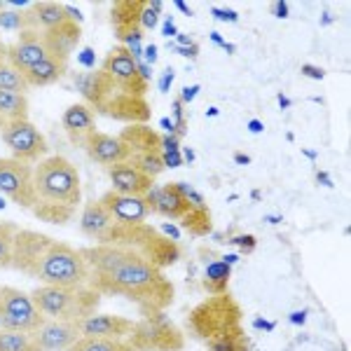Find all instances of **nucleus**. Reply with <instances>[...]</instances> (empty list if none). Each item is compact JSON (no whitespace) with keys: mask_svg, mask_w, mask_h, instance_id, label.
<instances>
[{"mask_svg":"<svg viewBox=\"0 0 351 351\" xmlns=\"http://www.w3.org/2000/svg\"><path fill=\"white\" fill-rule=\"evenodd\" d=\"M211 40H213V43H218V45H220V47H225V45H228V43H225V40H223V38H220V36H218V33H211Z\"/></svg>","mask_w":351,"mask_h":351,"instance_id":"6e6d98bb","label":"nucleus"},{"mask_svg":"<svg viewBox=\"0 0 351 351\" xmlns=\"http://www.w3.org/2000/svg\"><path fill=\"white\" fill-rule=\"evenodd\" d=\"M71 80L80 92L84 104L96 115L110 117L122 124H148L152 117V108L145 96H136L117 84L106 71H80L71 73Z\"/></svg>","mask_w":351,"mask_h":351,"instance_id":"20e7f679","label":"nucleus"},{"mask_svg":"<svg viewBox=\"0 0 351 351\" xmlns=\"http://www.w3.org/2000/svg\"><path fill=\"white\" fill-rule=\"evenodd\" d=\"M12 269L40 281L43 286H87L89 281L80 248L26 228L16 232Z\"/></svg>","mask_w":351,"mask_h":351,"instance_id":"f03ea898","label":"nucleus"},{"mask_svg":"<svg viewBox=\"0 0 351 351\" xmlns=\"http://www.w3.org/2000/svg\"><path fill=\"white\" fill-rule=\"evenodd\" d=\"M271 12H274V16H279V19H286V16H288V3H284V0H279V3H271Z\"/></svg>","mask_w":351,"mask_h":351,"instance_id":"c03bdc74","label":"nucleus"},{"mask_svg":"<svg viewBox=\"0 0 351 351\" xmlns=\"http://www.w3.org/2000/svg\"><path fill=\"white\" fill-rule=\"evenodd\" d=\"M47 324V316L33 304L31 293L14 286H0V328L14 332H36Z\"/></svg>","mask_w":351,"mask_h":351,"instance_id":"9d476101","label":"nucleus"},{"mask_svg":"<svg viewBox=\"0 0 351 351\" xmlns=\"http://www.w3.org/2000/svg\"><path fill=\"white\" fill-rule=\"evenodd\" d=\"M47 59L43 45V31H21L14 43L8 45V64L24 75L28 68Z\"/></svg>","mask_w":351,"mask_h":351,"instance_id":"dca6fc26","label":"nucleus"},{"mask_svg":"<svg viewBox=\"0 0 351 351\" xmlns=\"http://www.w3.org/2000/svg\"><path fill=\"white\" fill-rule=\"evenodd\" d=\"M213 16L220 21H230V24H234V21H239V14L234 12V10H223V8H213L211 10Z\"/></svg>","mask_w":351,"mask_h":351,"instance_id":"ea45409f","label":"nucleus"},{"mask_svg":"<svg viewBox=\"0 0 351 351\" xmlns=\"http://www.w3.org/2000/svg\"><path fill=\"white\" fill-rule=\"evenodd\" d=\"M180 228L185 232H190L192 237H206L211 234L213 223H211V213L206 206H192L183 218H180Z\"/></svg>","mask_w":351,"mask_h":351,"instance_id":"c756f323","label":"nucleus"},{"mask_svg":"<svg viewBox=\"0 0 351 351\" xmlns=\"http://www.w3.org/2000/svg\"><path fill=\"white\" fill-rule=\"evenodd\" d=\"M99 243L104 246H122L129 251H136L138 256H143L148 263L155 267H171L178 263L180 258V246L176 239H169L167 234H162L160 230H155L152 225H120L115 223L110 228L108 234L104 237Z\"/></svg>","mask_w":351,"mask_h":351,"instance_id":"39448f33","label":"nucleus"},{"mask_svg":"<svg viewBox=\"0 0 351 351\" xmlns=\"http://www.w3.org/2000/svg\"><path fill=\"white\" fill-rule=\"evenodd\" d=\"M192 43H195V40H192L190 36H178V43H176V45H180V47H188V45H192Z\"/></svg>","mask_w":351,"mask_h":351,"instance_id":"603ef678","label":"nucleus"},{"mask_svg":"<svg viewBox=\"0 0 351 351\" xmlns=\"http://www.w3.org/2000/svg\"><path fill=\"white\" fill-rule=\"evenodd\" d=\"M171 49H173L176 54L185 56V59H197V56H199V45H197V43L188 45V47H180V45H171Z\"/></svg>","mask_w":351,"mask_h":351,"instance_id":"58836bf2","label":"nucleus"},{"mask_svg":"<svg viewBox=\"0 0 351 351\" xmlns=\"http://www.w3.org/2000/svg\"><path fill=\"white\" fill-rule=\"evenodd\" d=\"M230 241L234 243V246H239L241 251L246 253V256H248V253L256 251V243H258L253 234H241V237H234V239H230Z\"/></svg>","mask_w":351,"mask_h":351,"instance_id":"e433bc0d","label":"nucleus"},{"mask_svg":"<svg viewBox=\"0 0 351 351\" xmlns=\"http://www.w3.org/2000/svg\"><path fill=\"white\" fill-rule=\"evenodd\" d=\"M162 160H164V167H180V164H183V155H180V150L162 152Z\"/></svg>","mask_w":351,"mask_h":351,"instance_id":"79ce46f5","label":"nucleus"},{"mask_svg":"<svg viewBox=\"0 0 351 351\" xmlns=\"http://www.w3.org/2000/svg\"><path fill=\"white\" fill-rule=\"evenodd\" d=\"M300 73H302L304 77H309V80H324V77H326L324 68L311 66V64H302V66H300Z\"/></svg>","mask_w":351,"mask_h":351,"instance_id":"4c0bfd02","label":"nucleus"},{"mask_svg":"<svg viewBox=\"0 0 351 351\" xmlns=\"http://www.w3.org/2000/svg\"><path fill=\"white\" fill-rule=\"evenodd\" d=\"M0 138L3 143L8 145L10 150V157L19 162H43L49 152V143L45 138V134L40 129L36 127L31 120H21V122H14L10 127H5L0 132Z\"/></svg>","mask_w":351,"mask_h":351,"instance_id":"f8f14e48","label":"nucleus"},{"mask_svg":"<svg viewBox=\"0 0 351 351\" xmlns=\"http://www.w3.org/2000/svg\"><path fill=\"white\" fill-rule=\"evenodd\" d=\"M0 351H40L31 332H14L0 328Z\"/></svg>","mask_w":351,"mask_h":351,"instance_id":"2f4dec72","label":"nucleus"},{"mask_svg":"<svg viewBox=\"0 0 351 351\" xmlns=\"http://www.w3.org/2000/svg\"><path fill=\"white\" fill-rule=\"evenodd\" d=\"M234 162H237V164H248V162H251V157H248V155H241V152H234Z\"/></svg>","mask_w":351,"mask_h":351,"instance_id":"864d4df0","label":"nucleus"},{"mask_svg":"<svg viewBox=\"0 0 351 351\" xmlns=\"http://www.w3.org/2000/svg\"><path fill=\"white\" fill-rule=\"evenodd\" d=\"M183 157L188 162H192V160H195V152H192V150H183Z\"/></svg>","mask_w":351,"mask_h":351,"instance_id":"4d7b16f0","label":"nucleus"},{"mask_svg":"<svg viewBox=\"0 0 351 351\" xmlns=\"http://www.w3.org/2000/svg\"><path fill=\"white\" fill-rule=\"evenodd\" d=\"M31 300L49 321H80L99 311L101 293L89 286H38Z\"/></svg>","mask_w":351,"mask_h":351,"instance_id":"423d86ee","label":"nucleus"},{"mask_svg":"<svg viewBox=\"0 0 351 351\" xmlns=\"http://www.w3.org/2000/svg\"><path fill=\"white\" fill-rule=\"evenodd\" d=\"M206 347L208 351H248V337L243 335V328H241V330L232 332V335L213 339Z\"/></svg>","mask_w":351,"mask_h":351,"instance_id":"f704fd0d","label":"nucleus"},{"mask_svg":"<svg viewBox=\"0 0 351 351\" xmlns=\"http://www.w3.org/2000/svg\"><path fill=\"white\" fill-rule=\"evenodd\" d=\"M0 28L5 31H40L36 24V16L31 14V8L26 10H12V8H5L0 3Z\"/></svg>","mask_w":351,"mask_h":351,"instance_id":"c85d7f7f","label":"nucleus"},{"mask_svg":"<svg viewBox=\"0 0 351 351\" xmlns=\"http://www.w3.org/2000/svg\"><path fill=\"white\" fill-rule=\"evenodd\" d=\"M143 52H145V64H148V66L155 64V61H157V45L150 43L148 47L143 49Z\"/></svg>","mask_w":351,"mask_h":351,"instance_id":"49530a36","label":"nucleus"},{"mask_svg":"<svg viewBox=\"0 0 351 351\" xmlns=\"http://www.w3.org/2000/svg\"><path fill=\"white\" fill-rule=\"evenodd\" d=\"M101 71L108 73L112 80L117 84H122L127 92H132L136 96H148L150 82H145L143 77H141L138 64H136L132 52H129L127 47H122V45H115V47L106 54V59L101 61Z\"/></svg>","mask_w":351,"mask_h":351,"instance_id":"4468645a","label":"nucleus"},{"mask_svg":"<svg viewBox=\"0 0 351 351\" xmlns=\"http://www.w3.org/2000/svg\"><path fill=\"white\" fill-rule=\"evenodd\" d=\"M80 337V324H73V321L47 319V324L33 332V339H36L40 351H68Z\"/></svg>","mask_w":351,"mask_h":351,"instance_id":"6ab92c4d","label":"nucleus"},{"mask_svg":"<svg viewBox=\"0 0 351 351\" xmlns=\"http://www.w3.org/2000/svg\"><path fill=\"white\" fill-rule=\"evenodd\" d=\"M162 31H164V36H167V38L176 36V26H173V19H171V16H169V19H167V24H164Z\"/></svg>","mask_w":351,"mask_h":351,"instance_id":"de8ad7c7","label":"nucleus"},{"mask_svg":"<svg viewBox=\"0 0 351 351\" xmlns=\"http://www.w3.org/2000/svg\"><path fill=\"white\" fill-rule=\"evenodd\" d=\"M66 71H68L66 61H56L52 56H47V59L40 61V64L28 68L24 73V77H26L28 87H47V84L59 82L61 77L66 75Z\"/></svg>","mask_w":351,"mask_h":351,"instance_id":"393cba45","label":"nucleus"},{"mask_svg":"<svg viewBox=\"0 0 351 351\" xmlns=\"http://www.w3.org/2000/svg\"><path fill=\"white\" fill-rule=\"evenodd\" d=\"M248 129H251L253 134H260V132H263V122H260V120H251Z\"/></svg>","mask_w":351,"mask_h":351,"instance_id":"8fccbe9b","label":"nucleus"},{"mask_svg":"<svg viewBox=\"0 0 351 351\" xmlns=\"http://www.w3.org/2000/svg\"><path fill=\"white\" fill-rule=\"evenodd\" d=\"M31 14L36 16V24L40 31L54 28L64 21H71L68 16V5L66 3H52V0H40V3H31Z\"/></svg>","mask_w":351,"mask_h":351,"instance_id":"a878e982","label":"nucleus"},{"mask_svg":"<svg viewBox=\"0 0 351 351\" xmlns=\"http://www.w3.org/2000/svg\"><path fill=\"white\" fill-rule=\"evenodd\" d=\"M173 77H176V71L171 66L167 68V71L162 73V77H160V92L162 94H167L169 89H171V82H173Z\"/></svg>","mask_w":351,"mask_h":351,"instance_id":"a19ab883","label":"nucleus"},{"mask_svg":"<svg viewBox=\"0 0 351 351\" xmlns=\"http://www.w3.org/2000/svg\"><path fill=\"white\" fill-rule=\"evenodd\" d=\"M148 0H117L110 8V26L115 31L117 40L122 47H127L136 61H141L143 56V26H141V14L145 10Z\"/></svg>","mask_w":351,"mask_h":351,"instance_id":"9b49d317","label":"nucleus"},{"mask_svg":"<svg viewBox=\"0 0 351 351\" xmlns=\"http://www.w3.org/2000/svg\"><path fill=\"white\" fill-rule=\"evenodd\" d=\"M230 274H232V265L228 260H216L211 263L204 271V288L211 295H223L228 293V284H230Z\"/></svg>","mask_w":351,"mask_h":351,"instance_id":"cd10ccee","label":"nucleus"},{"mask_svg":"<svg viewBox=\"0 0 351 351\" xmlns=\"http://www.w3.org/2000/svg\"><path fill=\"white\" fill-rule=\"evenodd\" d=\"M148 5H150L152 10H155L157 14H162V10H164V3H162V0H148Z\"/></svg>","mask_w":351,"mask_h":351,"instance_id":"09e8293b","label":"nucleus"},{"mask_svg":"<svg viewBox=\"0 0 351 351\" xmlns=\"http://www.w3.org/2000/svg\"><path fill=\"white\" fill-rule=\"evenodd\" d=\"M157 21H160V14L145 3V10H143V14H141V26H143V31H152V28L157 26Z\"/></svg>","mask_w":351,"mask_h":351,"instance_id":"c9c22d12","label":"nucleus"},{"mask_svg":"<svg viewBox=\"0 0 351 351\" xmlns=\"http://www.w3.org/2000/svg\"><path fill=\"white\" fill-rule=\"evenodd\" d=\"M176 8H178V10H183V12H188V14H192V10L188 8V5L183 3V0H176Z\"/></svg>","mask_w":351,"mask_h":351,"instance_id":"5fc2aeb1","label":"nucleus"},{"mask_svg":"<svg viewBox=\"0 0 351 351\" xmlns=\"http://www.w3.org/2000/svg\"><path fill=\"white\" fill-rule=\"evenodd\" d=\"M80 256L87 263V286L104 295H120L132 300L143 311H164L173 304V284L164 276L160 267L148 263L136 251L122 246H94L80 248Z\"/></svg>","mask_w":351,"mask_h":351,"instance_id":"f257e3e1","label":"nucleus"},{"mask_svg":"<svg viewBox=\"0 0 351 351\" xmlns=\"http://www.w3.org/2000/svg\"><path fill=\"white\" fill-rule=\"evenodd\" d=\"M28 82L26 77L21 75L16 68H12L5 61V64H0V92H10V94H21L26 96L28 94Z\"/></svg>","mask_w":351,"mask_h":351,"instance_id":"473e14b6","label":"nucleus"},{"mask_svg":"<svg viewBox=\"0 0 351 351\" xmlns=\"http://www.w3.org/2000/svg\"><path fill=\"white\" fill-rule=\"evenodd\" d=\"M199 89H202L199 84H192V87H185L183 92H180L178 99L183 101V104H190V101H195V96L199 94Z\"/></svg>","mask_w":351,"mask_h":351,"instance_id":"37998d69","label":"nucleus"},{"mask_svg":"<svg viewBox=\"0 0 351 351\" xmlns=\"http://www.w3.org/2000/svg\"><path fill=\"white\" fill-rule=\"evenodd\" d=\"M145 202H148L150 216H162L169 220H180L185 213L192 208V202L188 199L183 190H180L178 183H164L160 188H152L148 195H145Z\"/></svg>","mask_w":351,"mask_h":351,"instance_id":"2eb2a0df","label":"nucleus"},{"mask_svg":"<svg viewBox=\"0 0 351 351\" xmlns=\"http://www.w3.org/2000/svg\"><path fill=\"white\" fill-rule=\"evenodd\" d=\"M33 216L52 225H66L73 220L82 204V180L75 164L61 155H47L33 167Z\"/></svg>","mask_w":351,"mask_h":351,"instance_id":"7ed1b4c3","label":"nucleus"},{"mask_svg":"<svg viewBox=\"0 0 351 351\" xmlns=\"http://www.w3.org/2000/svg\"><path fill=\"white\" fill-rule=\"evenodd\" d=\"M68 351H134L127 339L108 337H80Z\"/></svg>","mask_w":351,"mask_h":351,"instance_id":"7c9ffc66","label":"nucleus"},{"mask_svg":"<svg viewBox=\"0 0 351 351\" xmlns=\"http://www.w3.org/2000/svg\"><path fill=\"white\" fill-rule=\"evenodd\" d=\"M61 127H64V132L68 134L71 143L77 145V148H82L84 138H87L92 132H96V120H94L92 108H89L87 104L68 106L64 110V115H61Z\"/></svg>","mask_w":351,"mask_h":351,"instance_id":"5701e85b","label":"nucleus"},{"mask_svg":"<svg viewBox=\"0 0 351 351\" xmlns=\"http://www.w3.org/2000/svg\"><path fill=\"white\" fill-rule=\"evenodd\" d=\"M127 342L134 351H180L185 335L164 311H143Z\"/></svg>","mask_w":351,"mask_h":351,"instance_id":"6e6552de","label":"nucleus"},{"mask_svg":"<svg viewBox=\"0 0 351 351\" xmlns=\"http://www.w3.org/2000/svg\"><path fill=\"white\" fill-rule=\"evenodd\" d=\"M134 330V321L117 314H94L80 321L82 337H108V339H127Z\"/></svg>","mask_w":351,"mask_h":351,"instance_id":"412c9836","label":"nucleus"},{"mask_svg":"<svg viewBox=\"0 0 351 351\" xmlns=\"http://www.w3.org/2000/svg\"><path fill=\"white\" fill-rule=\"evenodd\" d=\"M80 40H82V24H75V21H64V24L43 31V45L47 56H52L56 61H66V64L71 61V56L77 49Z\"/></svg>","mask_w":351,"mask_h":351,"instance_id":"a211bd4d","label":"nucleus"},{"mask_svg":"<svg viewBox=\"0 0 351 351\" xmlns=\"http://www.w3.org/2000/svg\"><path fill=\"white\" fill-rule=\"evenodd\" d=\"M108 178L112 183V192H117V195L145 197L155 188V178L145 176L141 169H136L129 162H120L108 167Z\"/></svg>","mask_w":351,"mask_h":351,"instance_id":"aec40b11","label":"nucleus"},{"mask_svg":"<svg viewBox=\"0 0 351 351\" xmlns=\"http://www.w3.org/2000/svg\"><path fill=\"white\" fill-rule=\"evenodd\" d=\"M279 104H281V106H291V101H288L286 96H279Z\"/></svg>","mask_w":351,"mask_h":351,"instance_id":"13d9d810","label":"nucleus"},{"mask_svg":"<svg viewBox=\"0 0 351 351\" xmlns=\"http://www.w3.org/2000/svg\"><path fill=\"white\" fill-rule=\"evenodd\" d=\"M80 64L84 66V68H92L94 71V49H82V54H80Z\"/></svg>","mask_w":351,"mask_h":351,"instance_id":"a18cd8bd","label":"nucleus"},{"mask_svg":"<svg viewBox=\"0 0 351 351\" xmlns=\"http://www.w3.org/2000/svg\"><path fill=\"white\" fill-rule=\"evenodd\" d=\"M117 138L127 150V162L145 176L157 178L167 169L162 160V134H157L150 124H127Z\"/></svg>","mask_w":351,"mask_h":351,"instance_id":"1a4fd4ad","label":"nucleus"},{"mask_svg":"<svg viewBox=\"0 0 351 351\" xmlns=\"http://www.w3.org/2000/svg\"><path fill=\"white\" fill-rule=\"evenodd\" d=\"M112 225H115V218L106 211V206L101 204V199L84 204L82 216H80V232L87 237V239L99 243L110 232Z\"/></svg>","mask_w":351,"mask_h":351,"instance_id":"b1692460","label":"nucleus"},{"mask_svg":"<svg viewBox=\"0 0 351 351\" xmlns=\"http://www.w3.org/2000/svg\"><path fill=\"white\" fill-rule=\"evenodd\" d=\"M82 150L87 152L89 160H94L96 164H104V167L127 162V150H124V145L120 143V138L99 132V129L84 138Z\"/></svg>","mask_w":351,"mask_h":351,"instance_id":"4be33fe9","label":"nucleus"},{"mask_svg":"<svg viewBox=\"0 0 351 351\" xmlns=\"http://www.w3.org/2000/svg\"><path fill=\"white\" fill-rule=\"evenodd\" d=\"M0 195H5L16 206L31 211L36 204V185H33V167L14 157H0Z\"/></svg>","mask_w":351,"mask_h":351,"instance_id":"ddd939ff","label":"nucleus"},{"mask_svg":"<svg viewBox=\"0 0 351 351\" xmlns=\"http://www.w3.org/2000/svg\"><path fill=\"white\" fill-rule=\"evenodd\" d=\"M101 204L106 211L115 218L120 225H141L150 218V208L145 197H132V195H117V192L108 190L101 197Z\"/></svg>","mask_w":351,"mask_h":351,"instance_id":"f3484780","label":"nucleus"},{"mask_svg":"<svg viewBox=\"0 0 351 351\" xmlns=\"http://www.w3.org/2000/svg\"><path fill=\"white\" fill-rule=\"evenodd\" d=\"M243 311L234 298L223 293V295H211L204 302L197 304L188 316V330L202 342H213L218 337L232 335L241 330Z\"/></svg>","mask_w":351,"mask_h":351,"instance_id":"0eeeda50","label":"nucleus"},{"mask_svg":"<svg viewBox=\"0 0 351 351\" xmlns=\"http://www.w3.org/2000/svg\"><path fill=\"white\" fill-rule=\"evenodd\" d=\"M16 232H19L16 223H0V269H12Z\"/></svg>","mask_w":351,"mask_h":351,"instance_id":"72a5a7b5","label":"nucleus"},{"mask_svg":"<svg viewBox=\"0 0 351 351\" xmlns=\"http://www.w3.org/2000/svg\"><path fill=\"white\" fill-rule=\"evenodd\" d=\"M28 120V99L21 94L0 92V132L14 122Z\"/></svg>","mask_w":351,"mask_h":351,"instance_id":"bb28decb","label":"nucleus"},{"mask_svg":"<svg viewBox=\"0 0 351 351\" xmlns=\"http://www.w3.org/2000/svg\"><path fill=\"white\" fill-rule=\"evenodd\" d=\"M8 61V45L0 40V64H5Z\"/></svg>","mask_w":351,"mask_h":351,"instance_id":"3c124183","label":"nucleus"}]
</instances>
